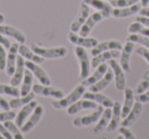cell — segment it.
<instances>
[{"instance_id":"6da1fadb","label":"cell","mask_w":149,"mask_h":139,"mask_svg":"<svg viewBox=\"0 0 149 139\" xmlns=\"http://www.w3.org/2000/svg\"><path fill=\"white\" fill-rule=\"evenodd\" d=\"M85 86L83 84H80L77 87L74 88L70 93H68L66 96H63L60 99H56L52 101V105L53 108H55L56 110H64L68 108L70 104H72L74 102H76L78 99L83 96L84 92H85Z\"/></svg>"},{"instance_id":"7a4b0ae2","label":"cell","mask_w":149,"mask_h":139,"mask_svg":"<svg viewBox=\"0 0 149 139\" xmlns=\"http://www.w3.org/2000/svg\"><path fill=\"white\" fill-rule=\"evenodd\" d=\"M32 50L44 58H61L68 54V49L63 46L45 48L36 45V44H32Z\"/></svg>"},{"instance_id":"3957f363","label":"cell","mask_w":149,"mask_h":139,"mask_svg":"<svg viewBox=\"0 0 149 139\" xmlns=\"http://www.w3.org/2000/svg\"><path fill=\"white\" fill-rule=\"evenodd\" d=\"M74 54L77 56L80 64V78L83 80L90 75V71H91V64H90L89 55H88L85 48L82 47V46H76L74 47Z\"/></svg>"},{"instance_id":"277c9868","label":"cell","mask_w":149,"mask_h":139,"mask_svg":"<svg viewBox=\"0 0 149 139\" xmlns=\"http://www.w3.org/2000/svg\"><path fill=\"white\" fill-rule=\"evenodd\" d=\"M104 110V106L101 104H98L97 108L94 110L93 112H91L90 115H86L83 117H78V118L74 119L72 121V125L76 127H87L90 125L96 123L99 118L101 117L102 112Z\"/></svg>"},{"instance_id":"5b68a950","label":"cell","mask_w":149,"mask_h":139,"mask_svg":"<svg viewBox=\"0 0 149 139\" xmlns=\"http://www.w3.org/2000/svg\"><path fill=\"white\" fill-rule=\"evenodd\" d=\"M91 15V11H90V6L83 2L80 5V9L79 13H78L77 17H74V20L72 21V25H70V31L74 32V33H79L80 29H81L82 25L85 23V21L88 19V17Z\"/></svg>"},{"instance_id":"8992f818","label":"cell","mask_w":149,"mask_h":139,"mask_svg":"<svg viewBox=\"0 0 149 139\" xmlns=\"http://www.w3.org/2000/svg\"><path fill=\"white\" fill-rule=\"evenodd\" d=\"M109 66L111 68L114 75V80H116V88L118 91H124L126 88V76H125V71L120 66V64L116 60V58H112L109 60Z\"/></svg>"},{"instance_id":"52a82bcc","label":"cell","mask_w":149,"mask_h":139,"mask_svg":"<svg viewBox=\"0 0 149 139\" xmlns=\"http://www.w3.org/2000/svg\"><path fill=\"white\" fill-rule=\"evenodd\" d=\"M34 93L38 95H43L46 97H53L55 99H60L63 97V92L59 89H56L49 85H43V84H34L33 87Z\"/></svg>"},{"instance_id":"ba28073f","label":"cell","mask_w":149,"mask_h":139,"mask_svg":"<svg viewBox=\"0 0 149 139\" xmlns=\"http://www.w3.org/2000/svg\"><path fill=\"white\" fill-rule=\"evenodd\" d=\"M68 40L72 44L76 46H82L84 48H93L98 44V40L93 37H84L81 35H77V33L70 31L68 33Z\"/></svg>"},{"instance_id":"9c48e42d","label":"cell","mask_w":149,"mask_h":139,"mask_svg":"<svg viewBox=\"0 0 149 139\" xmlns=\"http://www.w3.org/2000/svg\"><path fill=\"white\" fill-rule=\"evenodd\" d=\"M43 114H44L43 106L37 104V105H36V108H34L31 117L29 118V120H28L26 123H24V125L21 127L22 132L25 134V133H28V132H30L31 130H33V129L37 126L38 123L40 122V120H41Z\"/></svg>"},{"instance_id":"30bf717a","label":"cell","mask_w":149,"mask_h":139,"mask_svg":"<svg viewBox=\"0 0 149 139\" xmlns=\"http://www.w3.org/2000/svg\"><path fill=\"white\" fill-rule=\"evenodd\" d=\"M19 44H17V42L11 43V46L8 49L6 57V66H5V72L8 77H11L15 73V66H17V57L19 53Z\"/></svg>"},{"instance_id":"8fae6325","label":"cell","mask_w":149,"mask_h":139,"mask_svg":"<svg viewBox=\"0 0 149 139\" xmlns=\"http://www.w3.org/2000/svg\"><path fill=\"white\" fill-rule=\"evenodd\" d=\"M98 106V103L93 100L90 99H78L76 102H74L72 104H70L68 108H66V112L68 115H74L78 114L81 110H95Z\"/></svg>"},{"instance_id":"7c38bea8","label":"cell","mask_w":149,"mask_h":139,"mask_svg":"<svg viewBox=\"0 0 149 139\" xmlns=\"http://www.w3.org/2000/svg\"><path fill=\"white\" fill-rule=\"evenodd\" d=\"M141 8H142L141 3H135L126 7H114L112 8L111 15L116 19H125V17H132L136 13H139Z\"/></svg>"},{"instance_id":"4fadbf2b","label":"cell","mask_w":149,"mask_h":139,"mask_svg":"<svg viewBox=\"0 0 149 139\" xmlns=\"http://www.w3.org/2000/svg\"><path fill=\"white\" fill-rule=\"evenodd\" d=\"M25 66L27 68H29L30 71L33 73V75L39 80V82L43 85H50L51 84V81H50V78L48 77L47 73L44 71L41 66H38V64L34 61H31V60H27L25 61Z\"/></svg>"},{"instance_id":"5bb4252c","label":"cell","mask_w":149,"mask_h":139,"mask_svg":"<svg viewBox=\"0 0 149 139\" xmlns=\"http://www.w3.org/2000/svg\"><path fill=\"white\" fill-rule=\"evenodd\" d=\"M103 20V17L102 15L99 13V11H96V13H93L88 17V19L85 21V23L82 25L81 29L79 31V34L81 36H89L91 31L93 30V28L96 26V24H98L100 21Z\"/></svg>"},{"instance_id":"9a60e30c","label":"cell","mask_w":149,"mask_h":139,"mask_svg":"<svg viewBox=\"0 0 149 139\" xmlns=\"http://www.w3.org/2000/svg\"><path fill=\"white\" fill-rule=\"evenodd\" d=\"M135 44L132 41H128L127 40L126 44L123 46L122 50H120V64L123 68L125 72L130 71V61H131V55L132 52L134 50Z\"/></svg>"},{"instance_id":"2e32d148","label":"cell","mask_w":149,"mask_h":139,"mask_svg":"<svg viewBox=\"0 0 149 139\" xmlns=\"http://www.w3.org/2000/svg\"><path fill=\"white\" fill-rule=\"evenodd\" d=\"M122 48L123 44L118 40H105V41L98 42L97 45L91 48V54L93 56H95L97 54L101 53V52L106 51V50H122Z\"/></svg>"},{"instance_id":"e0dca14e","label":"cell","mask_w":149,"mask_h":139,"mask_svg":"<svg viewBox=\"0 0 149 139\" xmlns=\"http://www.w3.org/2000/svg\"><path fill=\"white\" fill-rule=\"evenodd\" d=\"M89 6L93 7L102 15L103 19H107L111 15L112 6L110 3H107L106 0H83Z\"/></svg>"},{"instance_id":"ac0fdd59","label":"cell","mask_w":149,"mask_h":139,"mask_svg":"<svg viewBox=\"0 0 149 139\" xmlns=\"http://www.w3.org/2000/svg\"><path fill=\"white\" fill-rule=\"evenodd\" d=\"M83 98L85 99H90V100H93V101L97 102L98 104H101L103 105L104 108H112L113 105L114 101L111 99V98L107 97L106 95L104 94H101L100 92H92V91H87V92H84Z\"/></svg>"},{"instance_id":"d6986e66","label":"cell","mask_w":149,"mask_h":139,"mask_svg":"<svg viewBox=\"0 0 149 139\" xmlns=\"http://www.w3.org/2000/svg\"><path fill=\"white\" fill-rule=\"evenodd\" d=\"M107 70H108L107 64H106L105 62H102V64H100L97 68H95V72H94L91 76L89 75L87 78L82 80L81 84H83L85 87H89V86L93 85V84H95L97 81H99V80L105 75Z\"/></svg>"},{"instance_id":"ffe728a7","label":"cell","mask_w":149,"mask_h":139,"mask_svg":"<svg viewBox=\"0 0 149 139\" xmlns=\"http://www.w3.org/2000/svg\"><path fill=\"white\" fill-rule=\"evenodd\" d=\"M142 112H143V103L136 100V102H135L134 105H133L132 110H131L130 112L127 115L126 118L123 120V122L120 125H122V126H127V127L132 126V125L140 118Z\"/></svg>"},{"instance_id":"44dd1931","label":"cell","mask_w":149,"mask_h":139,"mask_svg":"<svg viewBox=\"0 0 149 139\" xmlns=\"http://www.w3.org/2000/svg\"><path fill=\"white\" fill-rule=\"evenodd\" d=\"M25 58L22 55H17V66H15V70L13 75L11 76L10 79V84L13 86H17L22 83V80L24 78L25 75V70H26V66H25Z\"/></svg>"},{"instance_id":"7402d4cb","label":"cell","mask_w":149,"mask_h":139,"mask_svg":"<svg viewBox=\"0 0 149 139\" xmlns=\"http://www.w3.org/2000/svg\"><path fill=\"white\" fill-rule=\"evenodd\" d=\"M37 104H38L37 101H35V100L33 99L32 101H30L29 103H27L24 106H22V108L19 110V112H17V115L15 116V124H17L19 128H21V127L24 125V123L26 122V119H27L28 117L33 112L34 108H36Z\"/></svg>"},{"instance_id":"603a6c76","label":"cell","mask_w":149,"mask_h":139,"mask_svg":"<svg viewBox=\"0 0 149 139\" xmlns=\"http://www.w3.org/2000/svg\"><path fill=\"white\" fill-rule=\"evenodd\" d=\"M120 55V50H116V49H112V50H106L103 51L101 53L97 54V55L93 56L92 58V68H97L100 64L102 62H105L107 60H110L112 58H116Z\"/></svg>"},{"instance_id":"cb8c5ba5","label":"cell","mask_w":149,"mask_h":139,"mask_svg":"<svg viewBox=\"0 0 149 139\" xmlns=\"http://www.w3.org/2000/svg\"><path fill=\"white\" fill-rule=\"evenodd\" d=\"M111 118H110L109 124H108L106 130L108 132H112L116 129H118V125L120 123V119H122V104L118 101H116L111 108Z\"/></svg>"},{"instance_id":"d4e9b609","label":"cell","mask_w":149,"mask_h":139,"mask_svg":"<svg viewBox=\"0 0 149 139\" xmlns=\"http://www.w3.org/2000/svg\"><path fill=\"white\" fill-rule=\"evenodd\" d=\"M0 33L4 36H9V37L13 38L17 40V42L21 43H25L26 42V36L22 31H19V29L13 27V26L8 25H0Z\"/></svg>"},{"instance_id":"484cf974","label":"cell","mask_w":149,"mask_h":139,"mask_svg":"<svg viewBox=\"0 0 149 139\" xmlns=\"http://www.w3.org/2000/svg\"><path fill=\"white\" fill-rule=\"evenodd\" d=\"M114 79V75L113 72H112L111 68H108L107 72L105 73V75L99 80L97 81L95 84L93 85L89 86V90L92 92H100L102 91L103 89H105L108 85L112 82V80Z\"/></svg>"},{"instance_id":"4316f807","label":"cell","mask_w":149,"mask_h":139,"mask_svg":"<svg viewBox=\"0 0 149 139\" xmlns=\"http://www.w3.org/2000/svg\"><path fill=\"white\" fill-rule=\"evenodd\" d=\"M111 112H112L111 108H104L101 117H100L99 120L97 121V124H96V126H94V128H93L94 134H99V133L103 132L104 130H106L108 124H109L110 118H111Z\"/></svg>"},{"instance_id":"83f0119b","label":"cell","mask_w":149,"mask_h":139,"mask_svg":"<svg viewBox=\"0 0 149 139\" xmlns=\"http://www.w3.org/2000/svg\"><path fill=\"white\" fill-rule=\"evenodd\" d=\"M124 93H125V100H124V104L122 105V119L126 118L127 115L130 112V110H132L133 105L135 103L134 91L131 88H125Z\"/></svg>"},{"instance_id":"f1b7e54d","label":"cell","mask_w":149,"mask_h":139,"mask_svg":"<svg viewBox=\"0 0 149 139\" xmlns=\"http://www.w3.org/2000/svg\"><path fill=\"white\" fill-rule=\"evenodd\" d=\"M19 55L23 56L25 59L27 60H31V61H34L36 64H42L44 61V57L38 55L37 53L33 51L32 49H30L27 45H25V43H21V45L19 46Z\"/></svg>"},{"instance_id":"f546056e","label":"cell","mask_w":149,"mask_h":139,"mask_svg":"<svg viewBox=\"0 0 149 139\" xmlns=\"http://www.w3.org/2000/svg\"><path fill=\"white\" fill-rule=\"evenodd\" d=\"M33 87V73L29 68L25 70V75L22 80V87H21V96H26L31 92Z\"/></svg>"},{"instance_id":"4dcf8cb0","label":"cell","mask_w":149,"mask_h":139,"mask_svg":"<svg viewBox=\"0 0 149 139\" xmlns=\"http://www.w3.org/2000/svg\"><path fill=\"white\" fill-rule=\"evenodd\" d=\"M35 95L36 94L34 93V91H33V92H30V93L27 94L26 96H22V97H13V99L9 100L10 108L17 110V108H22V106H24L25 104L29 103L30 101L35 99Z\"/></svg>"},{"instance_id":"1f68e13d","label":"cell","mask_w":149,"mask_h":139,"mask_svg":"<svg viewBox=\"0 0 149 139\" xmlns=\"http://www.w3.org/2000/svg\"><path fill=\"white\" fill-rule=\"evenodd\" d=\"M128 31L130 34H141L143 36L149 37V28L144 26L142 23L136 21L132 23L128 28Z\"/></svg>"},{"instance_id":"d6a6232c","label":"cell","mask_w":149,"mask_h":139,"mask_svg":"<svg viewBox=\"0 0 149 139\" xmlns=\"http://www.w3.org/2000/svg\"><path fill=\"white\" fill-rule=\"evenodd\" d=\"M0 94L11 97H19L21 95V90L17 89V86H13L11 84H0Z\"/></svg>"},{"instance_id":"836d02e7","label":"cell","mask_w":149,"mask_h":139,"mask_svg":"<svg viewBox=\"0 0 149 139\" xmlns=\"http://www.w3.org/2000/svg\"><path fill=\"white\" fill-rule=\"evenodd\" d=\"M4 126L8 129V131L10 132V134L13 135V137L15 139H24V133L22 132L21 128L15 123L13 122V120L5 121Z\"/></svg>"},{"instance_id":"e575fe53","label":"cell","mask_w":149,"mask_h":139,"mask_svg":"<svg viewBox=\"0 0 149 139\" xmlns=\"http://www.w3.org/2000/svg\"><path fill=\"white\" fill-rule=\"evenodd\" d=\"M128 41H132L134 43H139L143 46V47L149 49V37L143 35H139V34H130L127 38Z\"/></svg>"},{"instance_id":"d590c367","label":"cell","mask_w":149,"mask_h":139,"mask_svg":"<svg viewBox=\"0 0 149 139\" xmlns=\"http://www.w3.org/2000/svg\"><path fill=\"white\" fill-rule=\"evenodd\" d=\"M148 88H149V71H147V72H145L144 75H143V80L137 85L136 93L141 94L146 91Z\"/></svg>"},{"instance_id":"8d00e7d4","label":"cell","mask_w":149,"mask_h":139,"mask_svg":"<svg viewBox=\"0 0 149 139\" xmlns=\"http://www.w3.org/2000/svg\"><path fill=\"white\" fill-rule=\"evenodd\" d=\"M140 0H110L109 3L112 7H126L138 3Z\"/></svg>"},{"instance_id":"74e56055","label":"cell","mask_w":149,"mask_h":139,"mask_svg":"<svg viewBox=\"0 0 149 139\" xmlns=\"http://www.w3.org/2000/svg\"><path fill=\"white\" fill-rule=\"evenodd\" d=\"M118 132H120V134H122L123 137L126 139H136V135H135L134 133H133V131L127 126H122V125H120V127L118 128Z\"/></svg>"},{"instance_id":"f35d334b","label":"cell","mask_w":149,"mask_h":139,"mask_svg":"<svg viewBox=\"0 0 149 139\" xmlns=\"http://www.w3.org/2000/svg\"><path fill=\"white\" fill-rule=\"evenodd\" d=\"M15 110H3V112H0V122H5V121H10L15 119Z\"/></svg>"},{"instance_id":"ab89813d","label":"cell","mask_w":149,"mask_h":139,"mask_svg":"<svg viewBox=\"0 0 149 139\" xmlns=\"http://www.w3.org/2000/svg\"><path fill=\"white\" fill-rule=\"evenodd\" d=\"M6 57H7V54L6 51H5V47L0 44V71L5 70V66H6Z\"/></svg>"},{"instance_id":"60d3db41","label":"cell","mask_w":149,"mask_h":139,"mask_svg":"<svg viewBox=\"0 0 149 139\" xmlns=\"http://www.w3.org/2000/svg\"><path fill=\"white\" fill-rule=\"evenodd\" d=\"M135 51H136V53L138 55H141L143 58H145V60L149 64V49L143 47V46H140V47L136 48Z\"/></svg>"},{"instance_id":"b9f144b4","label":"cell","mask_w":149,"mask_h":139,"mask_svg":"<svg viewBox=\"0 0 149 139\" xmlns=\"http://www.w3.org/2000/svg\"><path fill=\"white\" fill-rule=\"evenodd\" d=\"M135 100L142 102V103H146V102H149V90L147 89L146 91L143 92V93L137 94V95L135 96Z\"/></svg>"},{"instance_id":"7bdbcfd3","label":"cell","mask_w":149,"mask_h":139,"mask_svg":"<svg viewBox=\"0 0 149 139\" xmlns=\"http://www.w3.org/2000/svg\"><path fill=\"white\" fill-rule=\"evenodd\" d=\"M0 133L3 135V137H4L5 139H13V135H11L10 132L8 131V129L4 126V124H1V122H0Z\"/></svg>"},{"instance_id":"ee69618b","label":"cell","mask_w":149,"mask_h":139,"mask_svg":"<svg viewBox=\"0 0 149 139\" xmlns=\"http://www.w3.org/2000/svg\"><path fill=\"white\" fill-rule=\"evenodd\" d=\"M0 44L3 45L5 47V49H9V47L11 46V43L9 41V39L7 37H5L4 35L0 33Z\"/></svg>"},{"instance_id":"f6af8a7d","label":"cell","mask_w":149,"mask_h":139,"mask_svg":"<svg viewBox=\"0 0 149 139\" xmlns=\"http://www.w3.org/2000/svg\"><path fill=\"white\" fill-rule=\"evenodd\" d=\"M0 108L3 110H8L10 108V105H9V101H7L5 98H3L2 96L0 95Z\"/></svg>"},{"instance_id":"bcb514c9","label":"cell","mask_w":149,"mask_h":139,"mask_svg":"<svg viewBox=\"0 0 149 139\" xmlns=\"http://www.w3.org/2000/svg\"><path fill=\"white\" fill-rule=\"evenodd\" d=\"M136 21L140 22V23H142L144 26L149 28V17H143V15H138V17H136Z\"/></svg>"},{"instance_id":"7dc6e473","label":"cell","mask_w":149,"mask_h":139,"mask_svg":"<svg viewBox=\"0 0 149 139\" xmlns=\"http://www.w3.org/2000/svg\"><path fill=\"white\" fill-rule=\"evenodd\" d=\"M139 15H143V17H149V6L142 7L139 11Z\"/></svg>"},{"instance_id":"c3c4849f","label":"cell","mask_w":149,"mask_h":139,"mask_svg":"<svg viewBox=\"0 0 149 139\" xmlns=\"http://www.w3.org/2000/svg\"><path fill=\"white\" fill-rule=\"evenodd\" d=\"M141 5H142V7L148 6V5H149V0H141Z\"/></svg>"},{"instance_id":"681fc988","label":"cell","mask_w":149,"mask_h":139,"mask_svg":"<svg viewBox=\"0 0 149 139\" xmlns=\"http://www.w3.org/2000/svg\"><path fill=\"white\" fill-rule=\"evenodd\" d=\"M4 21H5V17H4V15H2V13H0V25H1V24L4 23Z\"/></svg>"},{"instance_id":"f907efd6","label":"cell","mask_w":149,"mask_h":139,"mask_svg":"<svg viewBox=\"0 0 149 139\" xmlns=\"http://www.w3.org/2000/svg\"><path fill=\"white\" fill-rule=\"evenodd\" d=\"M2 138H4V137H3V135L0 133V139H2Z\"/></svg>"},{"instance_id":"816d5d0a","label":"cell","mask_w":149,"mask_h":139,"mask_svg":"<svg viewBox=\"0 0 149 139\" xmlns=\"http://www.w3.org/2000/svg\"><path fill=\"white\" fill-rule=\"evenodd\" d=\"M106 1H110V0H106Z\"/></svg>"}]
</instances>
